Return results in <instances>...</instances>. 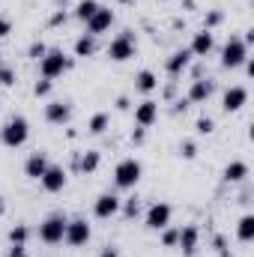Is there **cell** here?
<instances>
[{"instance_id":"obj_21","label":"cell","mask_w":254,"mask_h":257,"mask_svg":"<svg viewBox=\"0 0 254 257\" xmlns=\"http://www.w3.org/2000/svg\"><path fill=\"white\" fill-rule=\"evenodd\" d=\"M99 162H102V156H99L96 150H87V153H84V156L75 162V168H78L81 174H93V171L99 168Z\"/></svg>"},{"instance_id":"obj_22","label":"cell","mask_w":254,"mask_h":257,"mask_svg":"<svg viewBox=\"0 0 254 257\" xmlns=\"http://www.w3.org/2000/svg\"><path fill=\"white\" fill-rule=\"evenodd\" d=\"M135 87H138L141 93H153V90L159 87V78H156L150 69H144V72H138V78H135Z\"/></svg>"},{"instance_id":"obj_38","label":"cell","mask_w":254,"mask_h":257,"mask_svg":"<svg viewBox=\"0 0 254 257\" xmlns=\"http://www.w3.org/2000/svg\"><path fill=\"white\" fill-rule=\"evenodd\" d=\"M6 257H27V251H24V245H12Z\"/></svg>"},{"instance_id":"obj_28","label":"cell","mask_w":254,"mask_h":257,"mask_svg":"<svg viewBox=\"0 0 254 257\" xmlns=\"http://www.w3.org/2000/svg\"><path fill=\"white\" fill-rule=\"evenodd\" d=\"M194 128H197V135H212L215 132V123H212V117H200L194 123Z\"/></svg>"},{"instance_id":"obj_15","label":"cell","mask_w":254,"mask_h":257,"mask_svg":"<svg viewBox=\"0 0 254 257\" xmlns=\"http://www.w3.org/2000/svg\"><path fill=\"white\" fill-rule=\"evenodd\" d=\"M212 93H215V81L197 78V81H191V87H189V102H206Z\"/></svg>"},{"instance_id":"obj_29","label":"cell","mask_w":254,"mask_h":257,"mask_svg":"<svg viewBox=\"0 0 254 257\" xmlns=\"http://www.w3.org/2000/svg\"><path fill=\"white\" fill-rule=\"evenodd\" d=\"M0 84H3V87H12V84H15V69L0 66Z\"/></svg>"},{"instance_id":"obj_7","label":"cell","mask_w":254,"mask_h":257,"mask_svg":"<svg viewBox=\"0 0 254 257\" xmlns=\"http://www.w3.org/2000/svg\"><path fill=\"white\" fill-rule=\"evenodd\" d=\"M63 239L72 245V248L87 245V242H90V224H87V218H72V221L66 224V236Z\"/></svg>"},{"instance_id":"obj_20","label":"cell","mask_w":254,"mask_h":257,"mask_svg":"<svg viewBox=\"0 0 254 257\" xmlns=\"http://www.w3.org/2000/svg\"><path fill=\"white\" fill-rule=\"evenodd\" d=\"M221 177H224V183H242V180L248 177V165H245V162H230Z\"/></svg>"},{"instance_id":"obj_12","label":"cell","mask_w":254,"mask_h":257,"mask_svg":"<svg viewBox=\"0 0 254 257\" xmlns=\"http://www.w3.org/2000/svg\"><path fill=\"white\" fill-rule=\"evenodd\" d=\"M69 117H72V105L69 102H48L45 105V120L48 123L63 126V123H69Z\"/></svg>"},{"instance_id":"obj_11","label":"cell","mask_w":254,"mask_h":257,"mask_svg":"<svg viewBox=\"0 0 254 257\" xmlns=\"http://www.w3.org/2000/svg\"><path fill=\"white\" fill-rule=\"evenodd\" d=\"M93 212H96V218H111V215H117L120 212V197L117 194H99L96 197V206H93Z\"/></svg>"},{"instance_id":"obj_40","label":"cell","mask_w":254,"mask_h":257,"mask_svg":"<svg viewBox=\"0 0 254 257\" xmlns=\"http://www.w3.org/2000/svg\"><path fill=\"white\" fill-rule=\"evenodd\" d=\"M132 141H135V144H144V128H135V132H132Z\"/></svg>"},{"instance_id":"obj_1","label":"cell","mask_w":254,"mask_h":257,"mask_svg":"<svg viewBox=\"0 0 254 257\" xmlns=\"http://www.w3.org/2000/svg\"><path fill=\"white\" fill-rule=\"evenodd\" d=\"M66 224H69V218L66 215H48L42 224H39V239L45 242V245H57V242H63L66 236Z\"/></svg>"},{"instance_id":"obj_18","label":"cell","mask_w":254,"mask_h":257,"mask_svg":"<svg viewBox=\"0 0 254 257\" xmlns=\"http://www.w3.org/2000/svg\"><path fill=\"white\" fill-rule=\"evenodd\" d=\"M212 48H215V36H212L209 30H200V33H194L189 51H191V54H197V57H206Z\"/></svg>"},{"instance_id":"obj_32","label":"cell","mask_w":254,"mask_h":257,"mask_svg":"<svg viewBox=\"0 0 254 257\" xmlns=\"http://www.w3.org/2000/svg\"><path fill=\"white\" fill-rule=\"evenodd\" d=\"M33 93L45 99V96L51 93V81H48V78H42V81H36V84H33Z\"/></svg>"},{"instance_id":"obj_25","label":"cell","mask_w":254,"mask_h":257,"mask_svg":"<svg viewBox=\"0 0 254 257\" xmlns=\"http://www.w3.org/2000/svg\"><path fill=\"white\" fill-rule=\"evenodd\" d=\"M99 9V3L96 0H81L78 3V9H75V18H81V21H90V15Z\"/></svg>"},{"instance_id":"obj_23","label":"cell","mask_w":254,"mask_h":257,"mask_svg":"<svg viewBox=\"0 0 254 257\" xmlns=\"http://www.w3.org/2000/svg\"><path fill=\"white\" fill-rule=\"evenodd\" d=\"M75 54H78V57H90V54H96V36H93V33H84V36L75 42Z\"/></svg>"},{"instance_id":"obj_6","label":"cell","mask_w":254,"mask_h":257,"mask_svg":"<svg viewBox=\"0 0 254 257\" xmlns=\"http://www.w3.org/2000/svg\"><path fill=\"white\" fill-rule=\"evenodd\" d=\"M108 57L117 60V63H123V60H129V57H135V36H132V30L120 33V36L108 45Z\"/></svg>"},{"instance_id":"obj_34","label":"cell","mask_w":254,"mask_h":257,"mask_svg":"<svg viewBox=\"0 0 254 257\" xmlns=\"http://www.w3.org/2000/svg\"><path fill=\"white\" fill-rule=\"evenodd\" d=\"M180 153H183V156H186V159H194V156H197V147H194V144H191V141H186V144H183V147H180Z\"/></svg>"},{"instance_id":"obj_10","label":"cell","mask_w":254,"mask_h":257,"mask_svg":"<svg viewBox=\"0 0 254 257\" xmlns=\"http://www.w3.org/2000/svg\"><path fill=\"white\" fill-rule=\"evenodd\" d=\"M111 24H114V12H111V9H105V6H99V9L90 15V21H87V30H90L93 36H99V33L111 30Z\"/></svg>"},{"instance_id":"obj_4","label":"cell","mask_w":254,"mask_h":257,"mask_svg":"<svg viewBox=\"0 0 254 257\" xmlns=\"http://www.w3.org/2000/svg\"><path fill=\"white\" fill-rule=\"evenodd\" d=\"M245 57H248V45L239 36H230L224 42V48H221V66L224 69H236V66L245 63Z\"/></svg>"},{"instance_id":"obj_39","label":"cell","mask_w":254,"mask_h":257,"mask_svg":"<svg viewBox=\"0 0 254 257\" xmlns=\"http://www.w3.org/2000/svg\"><path fill=\"white\" fill-rule=\"evenodd\" d=\"M9 30H12V24H9V21H6V18H0V39H3V36H6V33H9Z\"/></svg>"},{"instance_id":"obj_30","label":"cell","mask_w":254,"mask_h":257,"mask_svg":"<svg viewBox=\"0 0 254 257\" xmlns=\"http://www.w3.org/2000/svg\"><path fill=\"white\" fill-rule=\"evenodd\" d=\"M123 212H126L129 218H135V215L141 212V200H138V197H129V200H126V206H123Z\"/></svg>"},{"instance_id":"obj_27","label":"cell","mask_w":254,"mask_h":257,"mask_svg":"<svg viewBox=\"0 0 254 257\" xmlns=\"http://www.w3.org/2000/svg\"><path fill=\"white\" fill-rule=\"evenodd\" d=\"M27 233H30V230H27L24 224H18V227H12V230H9V242H12V245H24Z\"/></svg>"},{"instance_id":"obj_14","label":"cell","mask_w":254,"mask_h":257,"mask_svg":"<svg viewBox=\"0 0 254 257\" xmlns=\"http://www.w3.org/2000/svg\"><path fill=\"white\" fill-rule=\"evenodd\" d=\"M245 102H248V90H245V87H230V90L224 93V99H221V108H224L227 114H233V111H239Z\"/></svg>"},{"instance_id":"obj_43","label":"cell","mask_w":254,"mask_h":257,"mask_svg":"<svg viewBox=\"0 0 254 257\" xmlns=\"http://www.w3.org/2000/svg\"><path fill=\"white\" fill-rule=\"evenodd\" d=\"M120 3H132V0H120Z\"/></svg>"},{"instance_id":"obj_16","label":"cell","mask_w":254,"mask_h":257,"mask_svg":"<svg viewBox=\"0 0 254 257\" xmlns=\"http://www.w3.org/2000/svg\"><path fill=\"white\" fill-rule=\"evenodd\" d=\"M48 165H51V162H48V156H45V153H33V156L24 162V174H27L30 180H39V177L48 171Z\"/></svg>"},{"instance_id":"obj_37","label":"cell","mask_w":254,"mask_h":257,"mask_svg":"<svg viewBox=\"0 0 254 257\" xmlns=\"http://www.w3.org/2000/svg\"><path fill=\"white\" fill-rule=\"evenodd\" d=\"M189 99H180V102H174V111H177V114H186V111H189Z\"/></svg>"},{"instance_id":"obj_17","label":"cell","mask_w":254,"mask_h":257,"mask_svg":"<svg viewBox=\"0 0 254 257\" xmlns=\"http://www.w3.org/2000/svg\"><path fill=\"white\" fill-rule=\"evenodd\" d=\"M197 236H200V233H197V227H194V224H189V227H183V230H180L177 245H180V251H183L186 257H191L194 251H197Z\"/></svg>"},{"instance_id":"obj_42","label":"cell","mask_w":254,"mask_h":257,"mask_svg":"<svg viewBox=\"0 0 254 257\" xmlns=\"http://www.w3.org/2000/svg\"><path fill=\"white\" fill-rule=\"evenodd\" d=\"M117 108H120V111H126V108H129V99H126V96H120V99H117Z\"/></svg>"},{"instance_id":"obj_41","label":"cell","mask_w":254,"mask_h":257,"mask_svg":"<svg viewBox=\"0 0 254 257\" xmlns=\"http://www.w3.org/2000/svg\"><path fill=\"white\" fill-rule=\"evenodd\" d=\"M102 257H120V251H117V248H111V245H108V248H105V251H102Z\"/></svg>"},{"instance_id":"obj_9","label":"cell","mask_w":254,"mask_h":257,"mask_svg":"<svg viewBox=\"0 0 254 257\" xmlns=\"http://www.w3.org/2000/svg\"><path fill=\"white\" fill-rule=\"evenodd\" d=\"M168 224H171V206L168 203H153L147 209V227L150 230H162Z\"/></svg>"},{"instance_id":"obj_33","label":"cell","mask_w":254,"mask_h":257,"mask_svg":"<svg viewBox=\"0 0 254 257\" xmlns=\"http://www.w3.org/2000/svg\"><path fill=\"white\" fill-rule=\"evenodd\" d=\"M177 236H180V230H168V227H162V242H165L168 248L177 245Z\"/></svg>"},{"instance_id":"obj_19","label":"cell","mask_w":254,"mask_h":257,"mask_svg":"<svg viewBox=\"0 0 254 257\" xmlns=\"http://www.w3.org/2000/svg\"><path fill=\"white\" fill-rule=\"evenodd\" d=\"M191 57H194V54H191L189 48H183V51H174V54H171V60H168V72H171V75H183V72L189 69Z\"/></svg>"},{"instance_id":"obj_24","label":"cell","mask_w":254,"mask_h":257,"mask_svg":"<svg viewBox=\"0 0 254 257\" xmlns=\"http://www.w3.org/2000/svg\"><path fill=\"white\" fill-rule=\"evenodd\" d=\"M236 236H239V242H251L254 239V215H242V218H239Z\"/></svg>"},{"instance_id":"obj_35","label":"cell","mask_w":254,"mask_h":257,"mask_svg":"<svg viewBox=\"0 0 254 257\" xmlns=\"http://www.w3.org/2000/svg\"><path fill=\"white\" fill-rule=\"evenodd\" d=\"M215 24H221V12H209V15H206V27H203V30H209V27H215Z\"/></svg>"},{"instance_id":"obj_36","label":"cell","mask_w":254,"mask_h":257,"mask_svg":"<svg viewBox=\"0 0 254 257\" xmlns=\"http://www.w3.org/2000/svg\"><path fill=\"white\" fill-rule=\"evenodd\" d=\"M63 21H66V12H63V9H57V12L51 15V21H48V24H51V27H57V24H63Z\"/></svg>"},{"instance_id":"obj_5","label":"cell","mask_w":254,"mask_h":257,"mask_svg":"<svg viewBox=\"0 0 254 257\" xmlns=\"http://www.w3.org/2000/svg\"><path fill=\"white\" fill-rule=\"evenodd\" d=\"M72 69V60L66 57L63 51H48L42 60H39V72H42V78H60L63 72H69Z\"/></svg>"},{"instance_id":"obj_8","label":"cell","mask_w":254,"mask_h":257,"mask_svg":"<svg viewBox=\"0 0 254 257\" xmlns=\"http://www.w3.org/2000/svg\"><path fill=\"white\" fill-rule=\"evenodd\" d=\"M66 171L63 168H57V165H48V171L39 177V183H42V189L45 192H51V194H57V192H63L66 189Z\"/></svg>"},{"instance_id":"obj_3","label":"cell","mask_w":254,"mask_h":257,"mask_svg":"<svg viewBox=\"0 0 254 257\" xmlns=\"http://www.w3.org/2000/svg\"><path fill=\"white\" fill-rule=\"evenodd\" d=\"M141 174H144V168H141L138 159H123L114 171V183H117V189H135Z\"/></svg>"},{"instance_id":"obj_31","label":"cell","mask_w":254,"mask_h":257,"mask_svg":"<svg viewBox=\"0 0 254 257\" xmlns=\"http://www.w3.org/2000/svg\"><path fill=\"white\" fill-rule=\"evenodd\" d=\"M27 54H30V57H33V60H42V57H45V54H48V48H45V42H33V45H30V51H27Z\"/></svg>"},{"instance_id":"obj_26","label":"cell","mask_w":254,"mask_h":257,"mask_svg":"<svg viewBox=\"0 0 254 257\" xmlns=\"http://www.w3.org/2000/svg\"><path fill=\"white\" fill-rule=\"evenodd\" d=\"M108 123H111V120H108V114H96V117L87 123V128H90L93 135H102V132L108 128Z\"/></svg>"},{"instance_id":"obj_13","label":"cell","mask_w":254,"mask_h":257,"mask_svg":"<svg viewBox=\"0 0 254 257\" xmlns=\"http://www.w3.org/2000/svg\"><path fill=\"white\" fill-rule=\"evenodd\" d=\"M159 120V105L153 102V99H147V102H141L138 108H135V123L141 128H147V126H153Z\"/></svg>"},{"instance_id":"obj_2","label":"cell","mask_w":254,"mask_h":257,"mask_svg":"<svg viewBox=\"0 0 254 257\" xmlns=\"http://www.w3.org/2000/svg\"><path fill=\"white\" fill-rule=\"evenodd\" d=\"M27 135H30V123L24 120V117H12L6 126L0 128V141L6 144V147H21L24 141H27Z\"/></svg>"}]
</instances>
